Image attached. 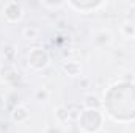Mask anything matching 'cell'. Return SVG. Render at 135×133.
Instances as JSON below:
<instances>
[{"mask_svg": "<svg viewBox=\"0 0 135 133\" xmlns=\"http://www.w3.org/2000/svg\"><path fill=\"white\" fill-rule=\"evenodd\" d=\"M54 117H55V122H57L58 125H65V124H68V122L71 121L68 106H65V105L55 106V108H54Z\"/></svg>", "mask_w": 135, "mask_h": 133, "instance_id": "cell-7", "label": "cell"}, {"mask_svg": "<svg viewBox=\"0 0 135 133\" xmlns=\"http://www.w3.org/2000/svg\"><path fill=\"white\" fill-rule=\"evenodd\" d=\"M0 78L3 81H14L17 78V74L14 70V66L9 63H5L3 66L0 67Z\"/></svg>", "mask_w": 135, "mask_h": 133, "instance_id": "cell-8", "label": "cell"}, {"mask_svg": "<svg viewBox=\"0 0 135 133\" xmlns=\"http://www.w3.org/2000/svg\"><path fill=\"white\" fill-rule=\"evenodd\" d=\"M3 106H5V97L0 94V108H3Z\"/></svg>", "mask_w": 135, "mask_h": 133, "instance_id": "cell-14", "label": "cell"}, {"mask_svg": "<svg viewBox=\"0 0 135 133\" xmlns=\"http://www.w3.org/2000/svg\"><path fill=\"white\" fill-rule=\"evenodd\" d=\"M107 3L105 2H80V3H75V2H68V6H71V8H75V9H79V11H82V13H85V11H96V9H99L102 6H105Z\"/></svg>", "mask_w": 135, "mask_h": 133, "instance_id": "cell-5", "label": "cell"}, {"mask_svg": "<svg viewBox=\"0 0 135 133\" xmlns=\"http://www.w3.org/2000/svg\"><path fill=\"white\" fill-rule=\"evenodd\" d=\"M11 119L16 122V124H25L28 119H30V111L25 105H17L13 113H11Z\"/></svg>", "mask_w": 135, "mask_h": 133, "instance_id": "cell-6", "label": "cell"}, {"mask_svg": "<svg viewBox=\"0 0 135 133\" xmlns=\"http://www.w3.org/2000/svg\"><path fill=\"white\" fill-rule=\"evenodd\" d=\"M119 33L126 39H135V24L132 22H124L119 28Z\"/></svg>", "mask_w": 135, "mask_h": 133, "instance_id": "cell-10", "label": "cell"}, {"mask_svg": "<svg viewBox=\"0 0 135 133\" xmlns=\"http://www.w3.org/2000/svg\"><path fill=\"white\" fill-rule=\"evenodd\" d=\"M35 97H36V100H39V102H47V100L50 99V91L47 88H39V89H36Z\"/></svg>", "mask_w": 135, "mask_h": 133, "instance_id": "cell-12", "label": "cell"}, {"mask_svg": "<svg viewBox=\"0 0 135 133\" xmlns=\"http://www.w3.org/2000/svg\"><path fill=\"white\" fill-rule=\"evenodd\" d=\"M22 38L27 39V41H36L39 38V30L33 25H28L22 30Z\"/></svg>", "mask_w": 135, "mask_h": 133, "instance_id": "cell-11", "label": "cell"}, {"mask_svg": "<svg viewBox=\"0 0 135 133\" xmlns=\"http://www.w3.org/2000/svg\"><path fill=\"white\" fill-rule=\"evenodd\" d=\"M3 16L6 19V22L9 24H16L21 22L24 19V6L17 2H6L3 6Z\"/></svg>", "mask_w": 135, "mask_h": 133, "instance_id": "cell-2", "label": "cell"}, {"mask_svg": "<svg viewBox=\"0 0 135 133\" xmlns=\"http://www.w3.org/2000/svg\"><path fill=\"white\" fill-rule=\"evenodd\" d=\"M102 105V102L99 100V97L96 94H86L83 97V106L86 110H99Z\"/></svg>", "mask_w": 135, "mask_h": 133, "instance_id": "cell-9", "label": "cell"}, {"mask_svg": "<svg viewBox=\"0 0 135 133\" xmlns=\"http://www.w3.org/2000/svg\"><path fill=\"white\" fill-rule=\"evenodd\" d=\"M63 72L69 75V77H72V78H75V77H80L82 75V63L80 61H77V60H69V61H65L63 63Z\"/></svg>", "mask_w": 135, "mask_h": 133, "instance_id": "cell-4", "label": "cell"}, {"mask_svg": "<svg viewBox=\"0 0 135 133\" xmlns=\"http://www.w3.org/2000/svg\"><path fill=\"white\" fill-rule=\"evenodd\" d=\"M49 64V53L42 47H35L28 53V66L33 70H42Z\"/></svg>", "mask_w": 135, "mask_h": 133, "instance_id": "cell-1", "label": "cell"}, {"mask_svg": "<svg viewBox=\"0 0 135 133\" xmlns=\"http://www.w3.org/2000/svg\"><path fill=\"white\" fill-rule=\"evenodd\" d=\"M44 133H63V130L58 125H49V127H46Z\"/></svg>", "mask_w": 135, "mask_h": 133, "instance_id": "cell-13", "label": "cell"}, {"mask_svg": "<svg viewBox=\"0 0 135 133\" xmlns=\"http://www.w3.org/2000/svg\"><path fill=\"white\" fill-rule=\"evenodd\" d=\"M112 41H113V36H112V33L108 30H105V28L96 30L93 33V44L98 45V47H107V45L112 44Z\"/></svg>", "mask_w": 135, "mask_h": 133, "instance_id": "cell-3", "label": "cell"}]
</instances>
